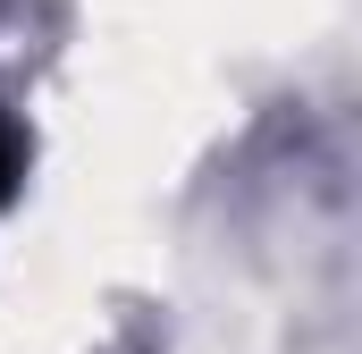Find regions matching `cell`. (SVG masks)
Here are the masks:
<instances>
[{"mask_svg":"<svg viewBox=\"0 0 362 354\" xmlns=\"http://www.w3.org/2000/svg\"><path fill=\"white\" fill-rule=\"evenodd\" d=\"M25 169H34V135H25V118L8 110V93H0V219L17 211V194H25Z\"/></svg>","mask_w":362,"mask_h":354,"instance_id":"cell-1","label":"cell"}]
</instances>
